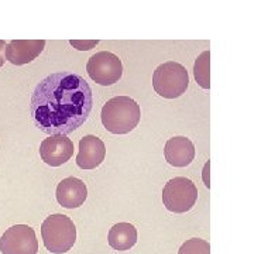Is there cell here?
Instances as JSON below:
<instances>
[{
    "label": "cell",
    "mask_w": 254,
    "mask_h": 254,
    "mask_svg": "<svg viewBox=\"0 0 254 254\" xmlns=\"http://www.w3.org/2000/svg\"><path fill=\"white\" fill-rule=\"evenodd\" d=\"M92 108V89L81 75L55 72L36 86L30 113L43 133L68 136L88 120Z\"/></svg>",
    "instance_id": "obj_1"
},
{
    "label": "cell",
    "mask_w": 254,
    "mask_h": 254,
    "mask_svg": "<svg viewBox=\"0 0 254 254\" xmlns=\"http://www.w3.org/2000/svg\"><path fill=\"white\" fill-rule=\"evenodd\" d=\"M103 127L113 134H128L141 119V109L137 102L128 96H115L102 108L100 113Z\"/></svg>",
    "instance_id": "obj_2"
},
{
    "label": "cell",
    "mask_w": 254,
    "mask_h": 254,
    "mask_svg": "<svg viewBox=\"0 0 254 254\" xmlns=\"http://www.w3.org/2000/svg\"><path fill=\"white\" fill-rule=\"evenodd\" d=\"M41 236L48 252L64 254L69 252L76 242V227L71 218L55 213L50 215L41 225Z\"/></svg>",
    "instance_id": "obj_3"
},
{
    "label": "cell",
    "mask_w": 254,
    "mask_h": 254,
    "mask_svg": "<svg viewBox=\"0 0 254 254\" xmlns=\"http://www.w3.org/2000/svg\"><path fill=\"white\" fill-rule=\"evenodd\" d=\"M190 85L187 68L180 63L168 61L155 68L153 73V88L164 99H175L182 96Z\"/></svg>",
    "instance_id": "obj_4"
},
{
    "label": "cell",
    "mask_w": 254,
    "mask_h": 254,
    "mask_svg": "<svg viewBox=\"0 0 254 254\" xmlns=\"http://www.w3.org/2000/svg\"><path fill=\"white\" fill-rule=\"evenodd\" d=\"M198 190L195 184L185 177H175L165 184L163 190V203L173 213H185L195 206Z\"/></svg>",
    "instance_id": "obj_5"
},
{
    "label": "cell",
    "mask_w": 254,
    "mask_h": 254,
    "mask_svg": "<svg viewBox=\"0 0 254 254\" xmlns=\"http://www.w3.org/2000/svg\"><path fill=\"white\" fill-rule=\"evenodd\" d=\"M86 71L92 81L102 86H110L120 81L123 75V65L118 55L109 51H100L89 58Z\"/></svg>",
    "instance_id": "obj_6"
},
{
    "label": "cell",
    "mask_w": 254,
    "mask_h": 254,
    "mask_svg": "<svg viewBox=\"0 0 254 254\" xmlns=\"http://www.w3.org/2000/svg\"><path fill=\"white\" fill-rule=\"evenodd\" d=\"M1 254H37L38 240L36 232L28 225H14L0 239Z\"/></svg>",
    "instance_id": "obj_7"
},
{
    "label": "cell",
    "mask_w": 254,
    "mask_h": 254,
    "mask_svg": "<svg viewBox=\"0 0 254 254\" xmlns=\"http://www.w3.org/2000/svg\"><path fill=\"white\" fill-rule=\"evenodd\" d=\"M41 160L50 167H60L71 160L73 155V143L63 134H53L43 140L40 145Z\"/></svg>",
    "instance_id": "obj_8"
},
{
    "label": "cell",
    "mask_w": 254,
    "mask_h": 254,
    "mask_svg": "<svg viewBox=\"0 0 254 254\" xmlns=\"http://www.w3.org/2000/svg\"><path fill=\"white\" fill-rule=\"evenodd\" d=\"M44 47V40H13L4 47V57L13 65H26L34 61Z\"/></svg>",
    "instance_id": "obj_9"
},
{
    "label": "cell",
    "mask_w": 254,
    "mask_h": 254,
    "mask_svg": "<svg viewBox=\"0 0 254 254\" xmlns=\"http://www.w3.org/2000/svg\"><path fill=\"white\" fill-rule=\"evenodd\" d=\"M106 145L96 136H85L79 141L76 165L82 170H95L105 161Z\"/></svg>",
    "instance_id": "obj_10"
},
{
    "label": "cell",
    "mask_w": 254,
    "mask_h": 254,
    "mask_svg": "<svg viewBox=\"0 0 254 254\" xmlns=\"http://www.w3.org/2000/svg\"><path fill=\"white\" fill-rule=\"evenodd\" d=\"M57 202L66 209H75L82 206L88 198V190L85 182L79 178L69 177L65 178L57 187Z\"/></svg>",
    "instance_id": "obj_11"
},
{
    "label": "cell",
    "mask_w": 254,
    "mask_h": 254,
    "mask_svg": "<svg viewBox=\"0 0 254 254\" xmlns=\"http://www.w3.org/2000/svg\"><path fill=\"white\" fill-rule=\"evenodd\" d=\"M164 155L167 163L173 167H187L195 158V145L188 137L177 136L170 138L164 147Z\"/></svg>",
    "instance_id": "obj_12"
},
{
    "label": "cell",
    "mask_w": 254,
    "mask_h": 254,
    "mask_svg": "<svg viewBox=\"0 0 254 254\" xmlns=\"http://www.w3.org/2000/svg\"><path fill=\"white\" fill-rule=\"evenodd\" d=\"M108 242L113 250L126 252L137 243V229L131 223L120 222L109 230Z\"/></svg>",
    "instance_id": "obj_13"
},
{
    "label": "cell",
    "mask_w": 254,
    "mask_h": 254,
    "mask_svg": "<svg viewBox=\"0 0 254 254\" xmlns=\"http://www.w3.org/2000/svg\"><path fill=\"white\" fill-rule=\"evenodd\" d=\"M210 53L203 51L202 54L195 60L193 65V75H195V81L203 89L210 88Z\"/></svg>",
    "instance_id": "obj_14"
},
{
    "label": "cell",
    "mask_w": 254,
    "mask_h": 254,
    "mask_svg": "<svg viewBox=\"0 0 254 254\" xmlns=\"http://www.w3.org/2000/svg\"><path fill=\"white\" fill-rule=\"evenodd\" d=\"M178 254H210V246L206 240L193 237L180 247Z\"/></svg>",
    "instance_id": "obj_15"
},
{
    "label": "cell",
    "mask_w": 254,
    "mask_h": 254,
    "mask_svg": "<svg viewBox=\"0 0 254 254\" xmlns=\"http://www.w3.org/2000/svg\"><path fill=\"white\" fill-rule=\"evenodd\" d=\"M69 43H71V46L75 47L76 50H81V51H88L99 44L98 40L96 41H69Z\"/></svg>",
    "instance_id": "obj_16"
},
{
    "label": "cell",
    "mask_w": 254,
    "mask_h": 254,
    "mask_svg": "<svg viewBox=\"0 0 254 254\" xmlns=\"http://www.w3.org/2000/svg\"><path fill=\"white\" fill-rule=\"evenodd\" d=\"M4 47H6V43H4L3 40H0V68H1V66H3V64H4V57H3Z\"/></svg>",
    "instance_id": "obj_17"
}]
</instances>
